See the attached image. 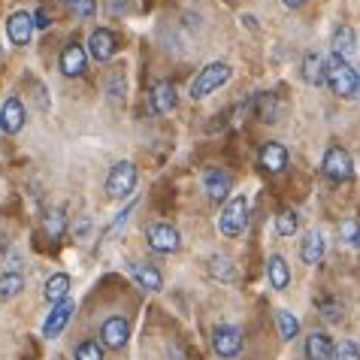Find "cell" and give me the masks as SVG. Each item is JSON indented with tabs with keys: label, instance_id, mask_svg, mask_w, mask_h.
I'll return each mask as SVG.
<instances>
[{
	"label": "cell",
	"instance_id": "6da1fadb",
	"mask_svg": "<svg viewBox=\"0 0 360 360\" xmlns=\"http://www.w3.org/2000/svg\"><path fill=\"white\" fill-rule=\"evenodd\" d=\"M233 76V67L227 61H212L206 64L200 73L191 79V85H188V97L191 100H203L209 94H215L221 85H227V79Z\"/></svg>",
	"mask_w": 360,
	"mask_h": 360
},
{
	"label": "cell",
	"instance_id": "7a4b0ae2",
	"mask_svg": "<svg viewBox=\"0 0 360 360\" xmlns=\"http://www.w3.org/2000/svg\"><path fill=\"white\" fill-rule=\"evenodd\" d=\"M357 73H354V67L342 61V58H336V55H330L327 61H324V82L330 85V91H333L336 97H354L357 91Z\"/></svg>",
	"mask_w": 360,
	"mask_h": 360
},
{
	"label": "cell",
	"instance_id": "3957f363",
	"mask_svg": "<svg viewBox=\"0 0 360 360\" xmlns=\"http://www.w3.org/2000/svg\"><path fill=\"white\" fill-rule=\"evenodd\" d=\"M136 164L134 161H118L112 169H109V176H106V194L112 197V200H124V197H131L136 191Z\"/></svg>",
	"mask_w": 360,
	"mask_h": 360
},
{
	"label": "cell",
	"instance_id": "277c9868",
	"mask_svg": "<svg viewBox=\"0 0 360 360\" xmlns=\"http://www.w3.org/2000/svg\"><path fill=\"white\" fill-rule=\"evenodd\" d=\"M321 169H324V176H327L333 185H342V182H352V176H354V161H352V155H348V148L330 146L327 152H324Z\"/></svg>",
	"mask_w": 360,
	"mask_h": 360
},
{
	"label": "cell",
	"instance_id": "5b68a950",
	"mask_svg": "<svg viewBox=\"0 0 360 360\" xmlns=\"http://www.w3.org/2000/svg\"><path fill=\"white\" fill-rule=\"evenodd\" d=\"M218 227H221L224 236H243L248 227V197L239 194L233 200H227L221 218H218Z\"/></svg>",
	"mask_w": 360,
	"mask_h": 360
},
{
	"label": "cell",
	"instance_id": "8992f818",
	"mask_svg": "<svg viewBox=\"0 0 360 360\" xmlns=\"http://www.w3.org/2000/svg\"><path fill=\"white\" fill-rule=\"evenodd\" d=\"M146 239H148V248L158 255H173L182 248V233L169 224V221H158V224H148L146 230Z\"/></svg>",
	"mask_w": 360,
	"mask_h": 360
},
{
	"label": "cell",
	"instance_id": "52a82bcc",
	"mask_svg": "<svg viewBox=\"0 0 360 360\" xmlns=\"http://www.w3.org/2000/svg\"><path fill=\"white\" fill-rule=\"evenodd\" d=\"M243 345H245V339H243V330H239V327L221 324V327L212 330V348H215L218 357L233 360V357L243 354Z\"/></svg>",
	"mask_w": 360,
	"mask_h": 360
},
{
	"label": "cell",
	"instance_id": "ba28073f",
	"mask_svg": "<svg viewBox=\"0 0 360 360\" xmlns=\"http://www.w3.org/2000/svg\"><path fill=\"white\" fill-rule=\"evenodd\" d=\"M131 339V321L122 315H112L100 324V345L103 348H112V352H122Z\"/></svg>",
	"mask_w": 360,
	"mask_h": 360
},
{
	"label": "cell",
	"instance_id": "9c48e42d",
	"mask_svg": "<svg viewBox=\"0 0 360 360\" xmlns=\"http://www.w3.org/2000/svg\"><path fill=\"white\" fill-rule=\"evenodd\" d=\"M115 52H118V37L109 31V27H97V31H91V37H88V55H91L97 64L112 61Z\"/></svg>",
	"mask_w": 360,
	"mask_h": 360
},
{
	"label": "cell",
	"instance_id": "30bf717a",
	"mask_svg": "<svg viewBox=\"0 0 360 360\" xmlns=\"http://www.w3.org/2000/svg\"><path fill=\"white\" fill-rule=\"evenodd\" d=\"M73 312H76V303L73 300H64V303H58V306H52V312H49V318L43 321V336L46 339H58L67 330V324H70V318H73Z\"/></svg>",
	"mask_w": 360,
	"mask_h": 360
},
{
	"label": "cell",
	"instance_id": "8fae6325",
	"mask_svg": "<svg viewBox=\"0 0 360 360\" xmlns=\"http://www.w3.org/2000/svg\"><path fill=\"white\" fill-rule=\"evenodd\" d=\"M58 64H61V73L64 76L79 79V76H85V70H88V52L79 43H67L61 49V58H58Z\"/></svg>",
	"mask_w": 360,
	"mask_h": 360
},
{
	"label": "cell",
	"instance_id": "7c38bea8",
	"mask_svg": "<svg viewBox=\"0 0 360 360\" xmlns=\"http://www.w3.org/2000/svg\"><path fill=\"white\" fill-rule=\"evenodd\" d=\"M230 188H233V179H230V173H224V169L212 167L203 173V191L212 203H224L230 197Z\"/></svg>",
	"mask_w": 360,
	"mask_h": 360
},
{
	"label": "cell",
	"instance_id": "4fadbf2b",
	"mask_svg": "<svg viewBox=\"0 0 360 360\" xmlns=\"http://www.w3.org/2000/svg\"><path fill=\"white\" fill-rule=\"evenodd\" d=\"M25 118H27V112H25L22 100H18V97H6L4 106H0V131L9 134V136H15L25 127Z\"/></svg>",
	"mask_w": 360,
	"mask_h": 360
},
{
	"label": "cell",
	"instance_id": "5bb4252c",
	"mask_svg": "<svg viewBox=\"0 0 360 360\" xmlns=\"http://www.w3.org/2000/svg\"><path fill=\"white\" fill-rule=\"evenodd\" d=\"M257 167L269 176H278L288 167V148L282 143H264L257 152Z\"/></svg>",
	"mask_w": 360,
	"mask_h": 360
},
{
	"label": "cell",
	"instance_id": "9a60e30c",
	"mask_svg": "<svg viewBox=\"0 0 360 360\" xmlns=\"http://www.w3.org/2000/svg\"><path fill=\"white\" fill-rule=\"evenodd\" d=\"M248 109H255V115L261 118L264 124H276L278 118H282V100H278L276 94H255L252 100H248Z\"/></svg>",
	"mask_w": 360,
	"mask_h": 360
},
{
	"label": "cell",
	"instance_id": "2e32d148",
	"mask_svg": "<svg viewBox=\"0 0 360 360\" xmlns=\"http://www.w3.org/2000/svg\"><path fill=\"white\" fill-rule=\"evenodd\" d=\"M127 273L134 276V282L143 288V291H152V294H158L164 288V276H161V269H155L152 264H136V261H131L127 264Z\"/></svg>",
	"mask_w": 360,
	"mask_h": 360
},
{
	"label": "cell",
	"instance_id": "e0dca14e",
	"mask_svg": "<svg viewBox=\"0 0 360 360\" xmlns=\"http://www.w3.org/2000/svg\"><path fill=\"white\" fill-rule=\"evenodd\" d=\"M34 15L31 13H13L6 18V34L9 39H13L15 46H27L31 43V37H34Z\"/></svg>",
	"mask_w": 360,
	"mask_h": 360
},
{
	"label": "cell",
	"instance_id": "ac0fdd59",
	"mask_svg": "<svg viewBox=\"0 0 360 360\" xmlns=\"http://www.w3.org/2000/svg\"><path fill=\"white\" fill-rule=\"evenodd\" d=\"M324 255H327V239H324L321 230H312V233H306L303 245H300V257H303V264L315 266V264L324 261Z\"/></svg>",
	"mask_w": 360,
	"mask_h": 360
},
{
	"label": "cell",
	"instance_id": "d6986e66",
	"mask_svg": "<svg viewBox=\"0 0 360 360\" xmlns=\"http://www.w3.org/2000/svg\"><path fill=\"white\" fill-rule=\"evenodd\" d=\"M176 106H179V94H176L173 82H158L152 88V109H155V115H169Z\"/></svg>",
	"mask_w": 360,
	"mask_h": 360
},
{
	"label": "cell",
	"instance_id": "ffe728a7",
	"mask_svg": "<svg viewBox=\"0 0 360 360\" xmlns=\"http://www.w3.org/2000/svg\"><path fill=\"white\" fill-rule=\"evenodd\" d=\"M266 278H269V288H276V291H288V285H291V266L285 264L282 255H269L266 257Z\"/></svg>",
	"mask_w": 360,
	"mask_h": 360
},
{
	"label": "cell",
	"instance_id": "44dd1931",
	"mask_svg": "<svg viewBox=\"0 0 360 360\" xmlns=\"http://www.w3.org/2000/svg\"><path fill=\"white\" fill-rule=\"evenodd\" d=\"M333 339L324 330H315L312 336H306V360H333Z\"/></svg>",
	"mask_w": 360,
	"mask_h": 360
},
{
	"label": "cell",
	"instance_id": "7402d4cb",
	"mask_svg": "<svg viewBox=\"0 0 360 360\" xmlns=\"http://www.w3.org/2000/svg\"><path fill=\"white\" fill-rule=\"evenodd\" d=\"M303 82L306 85H324V58L318 55V52H306L303 55Z\"/></svg>",
	"mask_w": 360,
	"mask_h": 360
},
{
	"label": "cell",
	"instance_id": "603a6c76",
	"mask_svg": "<svg viewBox=\"0 0 360 360\" xmlns=\"http://www.w3.org/2000/svg\"><path fill=\"white\" fill-rule=\"evenodd\" d=\"M354 49H357V31L354 27H348V25H342L333 34V55L342 58V61H348V55H354Z\"/></svg>",
	"mask_w": 360,
	"mask_h": 360
},
{
	"label": "cell",
	"instance_id": "cb8c5ba5",
	"mask_svg": "<svg viewBox=\"0 0 360 360\" xmlns=\"http://www.w3.org/2000/svg\"><path fill=\"white\" fill-rule=\"evenodd\" d=\"M70 288H73V282H70V276L67 273H55L52 278L46 282V300L52 306H58V303H64V300L70 297Z\"/></svg>",
	"mask_w": 360,
	"mask_h": 360
},
{
	"label": "cell",
	"instance_id": "d4e9b609",
	"mask_svg": "<svg viewBox=\"0 0 360 360\" xmlns=\"http://www.w3.org/2000/svg\"><path fill=\"white\" fill-rule=\"evenodd\" d=\"M206 266H209V276L218 278V282H233L236 278V266L227 255H209Z\"/></svg>",
	"mask_w": 360,
	"mask_h": 360
},
{
	"label": "cell",
	"instance_id": "484cf974",
	"mask_svg": "<svg viewBox=\"0 0 360 360\" xmlns=\"http://www.w3.org/2000/svg\"><path fill=\"white\" fill-rule=\"evenodd\" d=\"M276 324H278V336H282L285 342H294V339L300 336V318L291 312V309H278Z\"/></svg>",
	"mask_w": 360,
	"mask_h": 360
},
{
	"label": "cell",
	"instance_id": "4316f807",
	"mask_svg": "<svg viewBox=\"0 0 360 360\" xmlns=\"http://www.w3.org/2000/svg\"><path fill=\"white\" fill-rule=\"evenodd\" d=\"M25 291V276L22 273H4L0 276V303H9L13 297Z\"/></svg>",
	"mask_w": 360,
	"mask_h": 360
},
{
	"label": "cell",
	"instance_id": "83f0119b",
	"mask_svg": "<svg viewBox=\"0 0 360 360\" xmlns=\"http://www.w3.org/2000/svg\"><path fill=\"white\" fill-rule=\"evenodd\" d=\"M318 312H321L327 324H339L345 318V306L336 297H318Z\"/></svg>",
	"mask_w": 360,
	"mask_h": 360
},
{
	"label": "cell",
	"instance_id": "f1b7e54d",
	"mask_svg": "<svg viewBox=\"0 0 360 360\" xmlns=\"http://www.w3.org/2000/svg\"><path fill=\"white\" fill-rule=\"evenodd\" d=\"M64 230H67V215H64V209H52V212L46 215V233H49V239H61Z\"/></svg>",
	"mask_w": 360,
	"mask_h": 360
},
{
	"label": "cell",
	"instance_id": "f546056e",
	"mask_svg": "<svg viewBox=\"0 0 360 360\" xmlns=\"http://www.w3.org/2000/svg\"><path fill=\"white\" fill-rule=\"evenodd\" d=\"M73 360H103V345L97 339H85V342L76 345Z\"/></svg>",
	"mask_w": 360,
	"mask_h": 360
},
{
	"label": "cell",
	"instance_id": "4dcf8cb0",
	"mask_svg": "<svg viewBox=\"0 0 360 360\" xmlns=\"http://www.w3.org/2000/svg\"><path fill=\"white\" fill-rule=\"evenodd\" d=\"M297 227H300V218H297V212H291V209H285V212L276 215V233L278 236H294Z\"/></svg>",
	"mask_w": 360,
	"mask_h": 360
},
{
	"label": "cell",
	"instance_id": "1f68e13d",
	"mask_svg": "<svg viewBox=\"0 0 360 360\" xmlns=\"http://www.w3.org/2000/svg\"><path fill=\"white\" fill-rule=\"evenodd\" d=\"M333 360H360L357 342H352V339H342V342L333 348Z\"/></svg>",
	"mask_w": 360,
	"mask_h": 360
},
{
	"label": "cell",
	"instance_id": "d6a6232c",
	"mask_svg": "<svg viewBox=\"0 0 360 360\" xmlns=\"http://www.w3.org/2000/svg\"><path fill=\"white\" fill-rule=\"evenodd\" d=\"M73 13H76V18H91L94 13H97V0H76L73 4Z\"/></svg>",
	"mask_w": 360,
	"mask_h": 360
},
{
	"label": "cell",
	"instance_id": "836d02e7",
	"mask_svg": "<svg viewBox=\"0 0 360 360\" xmlns=\"http://www.w3.org/2000/svg\"><path fill=\"white\" fill-rule=\"evenodd\" d=\"M109 97L115 100H124V76L122 73H112V82H109Z\"/></svg>",
	"mask_w": 360,
	"mask_h": 360
},
{
	"label": "cell",
	"instance_id": "e575fe53",
	"mask_svg": "<svg viewBox=\"0 0 360 360\" xmlns=\"http://www.w3.org/2000/svg\"><path fill=\"white\" fill-rule=\"evenodd\" d=\"M342 236H345L354 248H360V224H357V221H345V224H342Z\"/></svg>",
	"mask_w": 360,
	"mask_h": 360
},
{
	"label": "cell",
	"instance_id": "d590c367",
	"mask_svg": "<svg viewBox=\"0 0 360 360\" xmlns=\"http://www.w3.org/2000/svg\"><path fill=\"white\" fill-rule=\"evenodd\" d=\"M34 27L37 31H49V27H52V15H49L46 9H37L34 13Z\"/></svg>",
	"mask_w": 360,
	"mask_h": 360
},
{
	"label": "cell",
	"instance_id": "8d00e7d4",
	"mask_svg": "<svg viewBox=\"0 0 360 360\" xmlns=\"http://www.w3.org/2000/svg\"><path fill=\"white\" fill-rule=\"evenodd\" d=\"M134 209H136V203H131V206H127V209H124V212H122V215H118V218H115V221H112V224H109V230H106V233H115V230H118V227H122V224L127 221V215H131V212H134Z\"/></svg>",
	"mask_w": 360,
	"mask_h": 360
},
{
	"label": "cell",
	"instance_id": "74e56055",
	"mask_svg": "<svg viewBox=\"0 0 360 360\" xmlns=\"http://www.w3.org/2000/svg\"><path fill=\"white\" fill-rule=\"evenodd\" d=\"M303 4H306V0H282V6H288V9H300Z\"/></svg>",
	"mask_w": 360,
	"mask_h": 360
},
{
	"label": "cell",
	"instance_id": "f35d334b",
	"mask_svg": "<svg viewBox=\"0 0 360 360\" xmlns=\"http://www.w3.org/2000/svg\"><path fill=\"white\" fill-rule=\"evenodd\" d=\"M354 97H357V100H360V79H357V91H354Z\"/></svg>",
	"mask_w": 360,
	"mask_h": 360
},
{
	"label": "cell",
	"instance_id": "ab89813d",
	"mask_svg": "<svg viewBox=\"0 0 360 360\" xmlns=\"http://www.w3.org/2000/svg\"><path fill=\"white\" fill-rule=\"evenodd\" d=\"M61 4H70V6H73V4H76V0H61Z\"/></svg>",
	"mask_w": 360,
	"mask_h": 360
}]
</instances>
